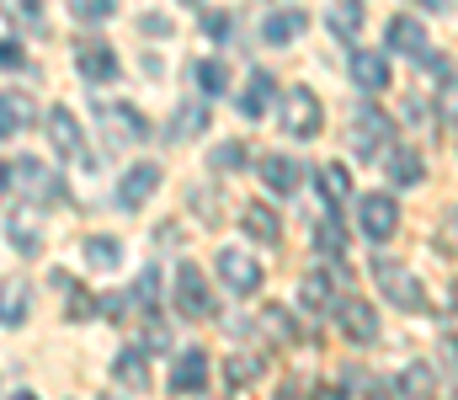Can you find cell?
Masks as SVG:
<instances>
[{
	"label": "cell",
	"instance_id": "d6a6232c",
	"mask_svg": "<svg viewBox=\"0 0 458 400\" xmlns=\"http://www.w3.org/2000/svg\"><path fill=\"white\" fill-rule=\"evenodd\" d=\"M198 86H203L208 97H225V86H229V70L219 64V59H203V64H198Z\"/></svg>",
	"mask_w": 458,
	"mask_h": 400
},
{
	"label": "cell",
	"instance_id": "8fae6325",
	"mask_svg": "<svg viewBox=\"0 0 458 400\" xmlns=\"http://www.w3.org/2000/svg\"><path fill=\"white\" fill-rule=\"evenodd\" d=\"M160 182H165V171H160L155 160H144V166H133V171L123 176V187H117V203H123V209H144V203L160 192Z\"/></svg>",
	"mask_w": 458,
	"mask_h": 400
},
{
	"label": "cell",
	"instance_id": "cb8c5ba5",
	"mask_svg": "<svg viewBox=\"0 0 458 400\" xmlns=\"http://www.w3.org/2000/svg\"><path fill=\"white\" fill-rule=\"evenodd\" d=\"M203 129H208V107H203V102L176 107V118H171V139H176V144H182V139H198Z\"/></svg>",
	"mask_w": 458,
	"mask_h": 400
},
{
	"label": "cell",
	"instance_id": "7a4b0ae2",
	"mask_svg": "<svg viewBox=\"0 0 458 400\" xmlns=\"http://www.w3.org/2000/svg\"><path fill=\"white\" fill-rule=\"evenodd\" d=\"M373 283L384 288V299H389L394 310H427V288L416 283L411 267L389 262V257H373Z\"/></svg>",
	"mask_w": 458,
	"mask_h": 400
},
{
	"label": "cell",
	"instance_id": "1f68e13d",
	"mask_svg": "<svg viewBox=\"0 0 458 400\" xmlns=\"http://www.w3.org/2000/svg\"><path fill=\"white\" fill-rule=\"evenodd\" d=\"M315 246H320L326 257H336V251L346 246V230H342V219H336V214H326V219L315 225Z\"/></svg>",
	"mask_w": 458,
	"mask_h": 400
},
{
	"label": "cell",
	"instance_id": "6da1fadb",
	"mask_svg": "<svg viewBox=\"0 0 458 400\" xmlns=\"http://www.w3.org/2000/svg\"><path fill=\"white\" fill-rule=\"evenodd\" d=\"M5 187H11L21 203H32V209H59V203H64V176L48 171L38 155L11 160V166H5Z\"/></svg>",
	"mask_w": 458,
	"mask_h": 400
},
{
	"label": "cell",
	"instance_id": "5b68a950",
	"mask_svg": "<svg viewBox=\"0 0 458 400\" xmlns=\"http://www.w3.org/2000/svg\"><path fill=\"white\" fill-rule=\"evenodd\" d=\"M176 310H182L187 320H208V315H214V294H208L203 267H192V262L176 267Z\"/></svg>",
	"mask_w": 458,
	"mask_h": 400
},
{
	"label": "cell",
	"instance_id": "ab89813d",
	"mask_svg": "<svg viewBox=\"0 0 458 400\" xmlns=\"http://www.w3.org/2000/svg\"><path fill=\"white\" fill-rule=\"evenodd\" d=\"M203 27H208V38H229L234 16H229V11H208V16H203Z\"/></svg>",
	"mask_w": 458,
	"mask_h": 400
},
{
	"label": "cell",
	"instance_id": "74e56055",
	"mask_svg": "<svg viewBox=\"0 0 458 400\" xmlns=\"http://www.w3.org/2000/svg\"><path fill=\"white\" fill-rule=\"evenodd\" d=\"M128 304H133L128 294H107V299H97V310H102L107 320H123V315H128Z\"/></svg>",
	"mask_w": 458,
	"mask_h": 400
},
{
	"label": "cell",
	"instance_id": "5bb4252c",
	"mask_svg": "<svg viewBox=\"0 0 458 400\" xmlns=\"http://www.w3.org/2000/svg\"><path fill=\"white\" fill-rule=\"evenodd\" d=\"M389 54H405V59H421L432 43H427V27L416 16H389V32H384Z\"/></svg>",
	"mask_w": 458,
	"mask_h": 400
},
{
	"label": "cell",
	"instance_id": "9c48e42d",
	"mask_svg": "<svg viewBox=\"0 0 458 400\" xmlns=\"http://www.w3.org/2000/svg\"><path fill=\"white\" fill-rule=\"evenodd\" d=\"M48 139H54L59 155H70V160H81V166H97V155H86V133H81V123H75L70 107H54V113H48Z\"/></svg>",
	"mask_w": 458,
	"mask_h": 400
},
{
	"label": "cell",
	"instance_id": "b9f144b4",
	"mask_svg": "<svg viewBox=\"0 0 458 400\" xmlns=\"http://www.w3.org/2000/svg\"><path fill=\"white\" fill-rule=\"evenodd\" d=\"M139 27H144V32H155V38H165L176 21H171V16H160V11H149V16H139Z\"/></svg>",
	"mask_w": 458,
	"mask_h": 400
},
{
	"label": "cell",
	"instance_id": "4dcf8cb0",
	"mask_svg": "<svg viewBox=\"0 0 458 400\" xmlns=\"http://www.w3.org/2000/svg\"><path fill=\"white\" fill-rule=\"evenodd\" d=\"M261 369H267V353H245V358H229V363H225V385H250Z\"/></svg>",
	"mask_w": 458,
	"mask_h": 400
},
{
	"label": "cell",
	"instance_id": "e575fe53",
	"mask_svg": "<svg viewBox=\"0 0 458 400\" xmlns=\"http://www.w3.org/2000/svg\"><path fill=\"white\" fill-rule=\"evenodd\" d=\"M240 160H245V144H240V139H229V144H214V149H208V166H214V171H234Z\"/></svg>",
	"mask_w": 458,
	"mask_h": 400
},
{
	"label": "cell",
	"instance_id": "60d3db41",
	"mask_svg": "<svg viewBox=\"0 0 458 400\" xmlns=\"http://www.w3.org/2000/svg\"><path fill=\"white\" fill-rule=\"evenodd\" d=\"M0 70H27V54H21V43H0Z\"/></svg>",
	"mask_w": 458,
	"mask_h": 400
},
{
	"label": "cell",
	"instance_id": "4316f807",
	"mask_svg": "<svg viewBox=\"0 0 458 400\" xmlns=\"http://www.w3.org/2000/svg\"><path fill=\"white\" fill-rule=\"evenodd\" d=\"M86 262L97 267V272H113V267L123 262V246H117L113 235H91V241H86Z\"/></svg>",
	"mask_w": 458,
	"mask_h": 400
},
{
	"label": "cell",
	"instance_id": "9a60e30c",
	"mask_svg": "<svg viewBox=\"0 0 458 400\" xmlns=\"http://www.w3.org/2000/svg\"><path fill=\"white\" fill-rule=\"evenodd\" d=\"M346 64H352V81H357L368 97H378V91L389 86V59H384V54H373V48H352Z\"/></svg>",
	"mask_w": 458,
	"mask_h": 400
},
{
	"label": "cell",
	"instance_id": "3957f363",
	"mask_svg": "<svg viewBox=\"0 0 458 400\" xmlns=\"http://www.w3.org/2000/svg\"><path fill=\"white\" fill-rule=\"evenodd\" d=\"M283 129L293 133V139H315V133L326 129V107H320V97L310 86H293L283 97Z\"/></svg>",
	"mask_w": 458,
	"mask_h": 400
},
{
	"label": "cell",
	"instance_id": "7c38bea8",
	"mask_svg": "<svg viewBox=\"0 0 458 400\" xmlns=\"http://www.w3.org/2000/svg\"><path fill=\"white\" fill-rule=\"evenodd\" d=\"M171 390H176V396H198V390H208V353H203V347H182V353H176Z\"/></svg>",
	"mask_w": 458,
	"mask_h": 400
},
{
	"label": "cell",
	"instance_id": "d4e9b609",
	"mask_svg": "<svg viewBox=\"0 0 458 400\" xmlns=\"http://www.w3.org/2000/svg\"><path fill=\"white\" fill-rule=\"evenodd\" d=\"M394 390H405V396H437V369H432V363H411V369L394 379Z\"/></svg>",
	"mask_w": 458,
	"mask_h": 400
},
{
	"label": "cell",
	"instance_id": "7402d4cb",
	"mask_svg": "<svg viewBox=\"0 0 458 400\" xmlns=\"http://www.w3.org/2000/svg\"><path fill=\"white\" fill-rule=\"evenodd\" d=\"M272 91H277V81H272L267 70H250V81H245V97H240V113H245V118H261V113L272 107Z\"/></svg>",
	"mask_w": 458,
	"mask_h": 400
},
{
	"label": "cell",
	"instance_id": "8992f818",
	"mask_svg": "<svg viewBox=\"0 0 458 400\" xmlns=\"http://www.w3.org/2000/svg\"><path fill=\"white\" fill-rule=\"evenodd\" d=\"M357 230H362L368 241H389V235L400 230V209H394V198H389V192H368V198L357 203Z\"/></svg>",
	"mask_w": 458,
	"mask_h": 400
},
{
	"label": "cell",
	"instance_id": "d6986e66",
	"mask_svg": "<svg viewBox=\"0 0 458 400\" xmlns=\"http://www.w3.org/2000/svg\"><path fill=\"white\" fill-rule=\"evenodd\" d=\"M113 379L123 390H133V396H144L149 390V363H144V347H123L113 363Z\"/></svg>",
	"mask_w": 458,
	"mask_h": 400
},
{
	"label": "cell",
	"instance_id": "ba28073f",
	"mask_svg": "<svg viewBox=\"0 0 458 400\" xmlns=\"http://www.w3.org/2000/svg\"><path fill=\"white\" fill-rule=\"evenodd\" d=\"M214 267H219V277H225L229 294H256V288H261V262H256L250 251H240V246H225Z\"/></svg>",
	"mask_w": 458,
	"mask_h": 400
},
{
	"label": "cell",
	"instance_id": "ffe728a7",
	"mask_svg": "<svg viewBox=\"0 0 458 400\" xmlns=\"http://www.w3.org/2000/svg\"><path fill=\"white\" fill-rule=\"evenodd\" d=\"M384 171H389V182H400V187H421V182H427L421 155H416V149H405V144H394V149L384 155Z\"/></svg>",
	"mask_w": 458,
	"mask_h": 400
},
{
	"label": "cell",
	"instance_id": "4fadbf2b",
	"mask_svg": "<svg viewBox=\"0 0 458 400\" xmlns=\"http://www.w3.org/2000/svg\"><path fill=\"white\" fill-rule=\"evenodd\" d=\"M75 64H81V75L86 81H117V48L113 43H91V38H81L75 43Z\"/></svg>",
	"mask_w": 458,
	"mask_h": 400
},
{
	"label": "cell",
	"instance_id": "7bdbcfd3",
	"mask_svg": "<svg viewBox=\"0 0 458 400\" xmlns=\"http://www.w3.org/2000/svg\"><path fill=\"white\" fill-rule=\"evenodd\" d=\"M0 192H5V160H0Z\"/></svg>",
	"mask_w": 458,
	"mask_h": 400
},
{
	"label": "cell",
	"instance_id": "f35d334b",
	"mask_svg": "<svg viewBox=\"0 0 458 400\" xmlns=\"http://www.w3.org/2000/svg\"><path fill=\"white\" fill-rule=\"evenodd\" d=\"M113 11H117V0H81V16L86 21H107Z\"/></svg>",
	"mask_w": 458,
	"mask_h": 400
},
{
	"label": "cell",
	"instance_id": "603a6c76",
	"mask_svg": "<svg viewBox=\"0 0 458 400\" xmlns=\"http://www.w3.org/2000/svg\"><path fill=\"white\" fill-rule=\"evenodd\" d=\"M336 283H342V272H310V277L299 283V299H304L315 315H326V310L336 304V299H331V288H336Z\"/></svg>",
	"mask_w": 458,
	"mask_h": 400
},
{
	"label": "cell",
	"instance_id": "44dd1931",
	"mask_svg": "<svg viewBox=\"0 0 458 400\" xmlns=\"http://www.w3.org/2000/svg\"><path fill=\"white\" fill-rule=\"evenodd\" d=\"M304 27H310V11L288 5V11H272V16L261 21V38H267V43H293Z\"/></svg>",
	"mask_w": 458,
	"mask_h": 400
},
{
	"label": "cell",
	"instance_id": "83f0119b",
	"mask_svg": "<svg viewBox=\"0 0 458 400\" xmlns=\"http://www.w3.org/2000/svg\"><path fill=\"white\" fill-rule=\"evenodd\" d=\"M261 331H272L283 347H288V342H299V326H293V315H288L283 304H267V310H261Z\"/></svg>",
	"mask_w": 458,
	"mask_h": 400
},
{
	"label": "cell",
	"instance_id": "f1b7e54d",
	"mask_svg": "<svg viewBox=\"0 0 458 400\" xmlns=\"http://www.w3.org/2000/svg\"><path fill=\"white\" fill-rule=\"evenodd\" d=\"M326 21H331L336 38H352V32L362 27V5H357V0H336V5L326 11Z\"/></svg>",
	"mask_w": 458,
	"mask_h": 400
},
{
	"label": "cell",
	"instance_id": "484cf974",
	"mask_svg": "<svg viewBox=\"0 0 458 400\" xmlns=\"http://www.w3.org/2000/svg\"><path fill=\"white\" fill-rule=\"evenodd\" d=\"M245 230H250L256 241H267V246H272V241L283 235V219H277L272 209H261V203H250V209H245Z\"/></svg>",
	"mask_w": 458,
	"mask_h": 400
},
{
	"label": "cell",
	"instance_id": "30bf717a",
	"mask_svg": "<svg viewBox=\"0 0 458 400\" xmlns=\"http://www.w3.org/2000/svg\"><path fill=\"white\" fill-rule=\"evenodd\" d=\"M336 310V326L346 331V342H378V315H373V304H362V299H336L331 304Z\"/></svg>",
	"mask_w": 458,
	"mask_h": 400
},
{
	"label": "cell",
	"instance_id": "277c9868",
	"mask_svg": "<svg viewBox=\"0 0 458 400\" xmlns=\"http://www.w3.org/2000/svg\"><path fill=\"white\" fill-rule=\"evenodd\" d=\"M97 123H102V133H107V144H113V149H128V144H144V139H149L144 113H139V107H128V102H107V107L97 113Z\"/></svg>",
	"mask_w": 458,
	"mask_h": 400
},
{
	"label": "cell",
	"instance_id": "8d00e7d4",
	"mask_svg": "<svg viewBox=\"0 0 458 400\" xmlns=\"http://www.w3.org/2000/svg\"><path fill=\"white\" fill-rule=\"evenodd\" d=\"M16 21L27 32H48V16H43V0H16Z\"/></svg>",
	"mask_w": 458,
	"mask_h": 400
},
{
	"label": "cell",
	"instance_id": "836d02e7",
	"mask_svg": "<svg viewBox=\"0 0 458 400\" xmlns=\"http://www.w3.org/2000/svg\"><path fill=\"white\" fill-rule=\"evenodd\" d=\"M5 235H11V241H16V246L27 251V257H32V251L43 246V235H38V230H32V225H27L21 214H11V219H5Z\"/></svg>",
	"mask_w": 458,
	"mask_h": 400
},
{
	"label": "cell",
	"instance_id": "52a82bcc",
	"mask_svg": "<svg viewBox=\"0 0 458 400\" xmlns=\"http://www.w3.org/2000/svg\"><path fill=\"white\" fill-rule=\"evenodd\" d=\"M346 139H352L357 155H378V144L394 139V118H384L373 102H362V107L352 113V133H346Z\"/></svg>",
	"mask_w": 458,
	"mask_h": 400
},
{
	"label": "cell",
	"instance_id": "d590c367",
	"mask_svg": "<svg viewBox=\"0 0 458 400\" xmlns=\"http://www.w3.org/2000/svg\"><path fill=\"white\" fill-rule=\"evenodd\" d=\"M54 283H59V288L70 294V320H91V315H97V299H86V294H81V288H75L70 277H54Z\"/></svg>",
	"mask_w": 458,
	"mask_h": 400
},
{
	"label": "cell",
	"instance_id": "e0dca14e",
	"mask_svg": "<svg viewBox=\"0 0 458 400\" xmlns=\"http://www.w3.org/2000/svg\"><path fill=\"white\" fill-rule=\"evenodd\" d=\"M32 118H38V107H32L27 91H0V139L32 129Z\"/></svg>",
	"mask_w": 458,
	"mask_h": 400
},
{
	"label": "cell",
	"instance_id": "f546056e",
	"mask_svg": "<svg viewBox=\"0 0 458 400\" xmlns=\"http://www.w3.org/2000/svg\"><path fill=\"white\" fill-rule=\"evenodd\" d=\"M320 192H326V203L336 209L346 203V192H352V182H346V166L342 160H331V166H320Z\"/></svg>",
	"mask_w": 458,
	"mask_h": 400
},
{
	"label": "cell",
	"instance_id": "ac0fdd59",
	"mask_svg": "<svg viewBox=\"0 0 458 400\" xmlns=\"http://www.w3.org/2000/svg\"><path fill=\"white\" fill-rule=\"evenodd\" d=\"M261 182H267L277 198H293L299 182H304V166H299V160H283V155H267V160H261Z\"/></svg>",
	"mask_w": 458,
	"mask_h": 400
},
{
	"label": "cell",
	"instance_id": "2e32d148",
	"mask_svg": "<svg viewBox=\"0 0 458 400\" xmlns=\"http://www.w3.org/2000/svg\"><path fill=\"white\" fill-rule=\"evenodd\" d=\"M27 315H32V283L5 277L0 283V326H27Z\"/></svg>",
	"mask_w": 458,
	"mask_h": 400
}]
</instances>
